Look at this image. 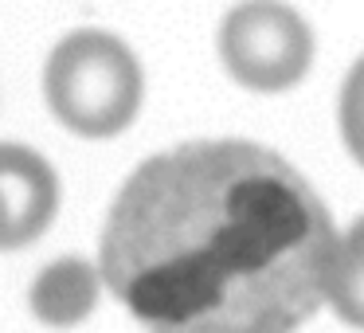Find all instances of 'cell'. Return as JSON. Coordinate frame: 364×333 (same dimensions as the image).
I'll use <instances>...</instances> for the list:
<instances>
[{
	"mask_svg": "<svg viewBox=\"0 0 364 333\" xmlns=\"http://www.w3.org/2000/svg\"><path fill=\"white\" fill-rule=\"evenodd\" d=\"M341 228L259 142H184L129 173L102 228V282L149 333H298L329 306Z\"/></svg>",
	"mask_w": 364,
	"mask_h": 333,
	"instance_id": "cell-1",
	"label": "cell"
},
{
	"mask_svg": "<svg viewBox=\"0 0 364 333\" xmlns=\"http://www.w3.org/2000/svg\"><path fill=\"white\" fill-rule=\"evenodd\" d=\"M48 106L71 134L114 137L141 110V63L110 32H71L43 71Z\"/></svg>",
	"mask_w": 364,
	"mask_h": 333,
	"instance_id": "cell-2",
	"label": "cell"
},
{
	"mask_svg": "<svg viewBox=\"0 0 364 333\" xmlns=\"http://www.w3.org/2000/svg\"><path fill=\"white\" fill-rule=\"evenodd\" d=\"M220 63L251 95H286L301 87L317 56L309 20L286 0H243L223 16Z\"/></svg>",
	"mask_w": 364,
	"mask_h": 333,
	"instance_id": "cell-3",
	"label": "cell"
},
{
	"mask_svg": "<svg viewBox=\"0 0 364 333\" xmlns=\"http://www.w3.org/2000/svg\"><path fill=\"white\" fill-rule=\"evenodd\" d=\"M59 208V176L36 149L0 145V251L48 231Z\"/></svg>",
	"mask_w": 364,
	"mask_h": 333,
	"instance_id": "cell-4",
	"label": "cell"
},
{
	"mask_svg": "<svg viewBox=\"0 0 364 333\" xmlns=\"http://www.w3.org/2000/svg\"><path fill=\"white\" fill-rule=\"evenodd\" d=\"M102 286V267L79 259V255H67V259H55L40 270L28 302L43 325L67 329V325H79L82 317L95 314Z\"/></svg>",
	"mask_w": 364,
	"mask_h": 333,
	"instance_id": "cell-5",
	"label": "cell"
},
{
	"mask_svg": "<svg viewBox=\"0 0 364 333\" xmlns=\"http://www.w3.org/2000/svg\"><path fill=\"white\" fill-rule=\"evenodd\" d=\"M329 310L353 329H364V216H356L337 243Z\"/></svg>",
	"mask_w": 364,
	"mask_h": 333,
	"instance_id": "cell-6",
	"label": "cell"
},
{
	"mask_svg": "<svg viewBox=\"0 0 364 333\" xmlns=\"http://www.w3.org/2000/svg\"><path fill=\"white\" fill-rule=\"evenodd\" d=\"M337 126L348 157L364 169V56L345 71L341 98H337Z\"/></svg>",
	"mask_w": 364,
	"mask_h": 333,
	"instance_id": "cell-7",
	"label": "cell"
}]
</instances>
